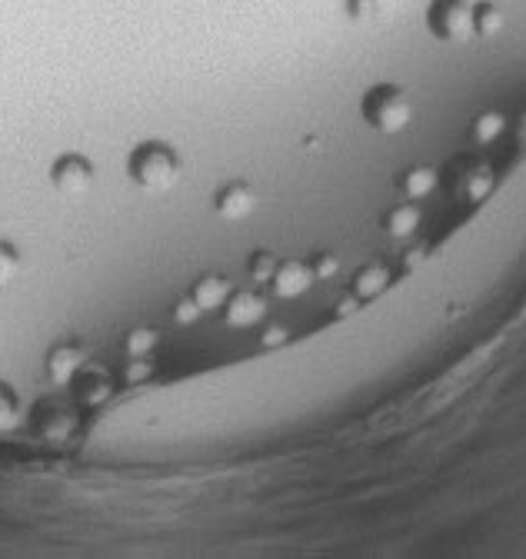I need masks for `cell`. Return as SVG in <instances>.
<instances>
[{"instance_id": "6da1fadb", "label": "cell", "mask_w": 526, "mask_h": 559, "mask_svg": "<svg viewBox=\"0 0 526 559\" xmlns=\"http://www.w3.org/2000/svg\"><path fill=\"white\" fill-rule=\"evenodd\" d=\"M127 177L134 180L144 193H167L183 177V157L167 140H141L127 154Z\"/></svg>"}, {"instance_id": "7a4b0ae2", "label": "cell", "mask_w": 526, "mask_h": 559, "mask_svg": "<svg viewBox=\"0 0 526 559\" xmlns=\"http://www.w3.org/2000/svg\"><path fill=\"white\" fill-rule=\"evenodd\" d=\"M360 117L370 130H376L383 136H397L414 120L410 94L401 84H373L360 97Z\"/></svg>"}, {"instance_id": "3957f363", "label": "cell", "mask_w": 526, "mask_h": 559, "mask_svg": "<svg viewBox=\"0 0 526 559\" xmlns=\"http://www.w3.org/2000/svg\"><path fill=\"white\" fill-rule=\"evenodd\" d=\"M50 187L60 193V197H84L91 187H94V180H97V167H94V160L87 157V154H81V151H68V154H57L53 160H50Z\"/></svg>"}, {"instance_id": "277c9868", "label": "cell", "mask_w": 526, "mask_h": 559, "mask_svg": "<svg viewBox=\"0 0 526 559\" xmlns=\"http://www.w3.org/2000/svg\"><path fill=\"white\" fill-rule=\"evenodd\" d=\"M87 364H91V349H87V343L77 340V336H63V340H57V343L47 349V360H44L47 380H50L53 386H71V383L87 370Z\"/></svg>"}, {"instance_id": "5b68a950", "label": "cell", "mask_w": 526, "mask_h": 559, "mask_svg": "<svg viewBox=\"0 0 526 559\" xmlns=\"http://www.w3.org/2000/svg\"><path fill=\"white\" fill-rule=\"evenodd\" d=\"M256 206V193L247 180H230L224 187H217L214 193V214L220 217V224L237 227L240 221H247Z\"/></svg>"}, {"instance_id": "8992f818", "label": "cell", "mask_w": 526, "mask_h": 559, "mask_svg": "<svg viewBox=\"0 0 526 559\" xmlns=\"http://www.w3.org/2000/svg\"><path fill=\"white\" fill-rule=\"evenodd\" d=\"M267 287H271V294L277 300H297V297H303L313 287V270L300 257H280V263H277V270H274Z\"/></svg>"}, {"instance_id": "52a82bcc", "label": "cell", "mask_w": 526, "mask_h": 559, "mask_svg": "<svg viewBox=\"0 0 526 559\" xmlns=\"http://www.w3.org/2000/svg\"><path fill=\"white\" fill-rule=\"evenodd\" d=\"M420 224H423V210L414 200H397L380 214V230L393 240H404V237L417 234Z\"/></svg>"}, {"instance_id": "ba28073f", "label": "cell", "mask_w": 526, "mask_h": 559, "mask_svg": "<svg viewBox=\"0 0 526 559\" xmlns=\"http://www.w3.org/2000/svg\"><path fill=\"white\" fill-rule=\"evenodd\" d=\"M393 187L401 190V197H404V200L420 203V200H427V197L440 187V174H437L430 164H414V167H407V170H401V174H397V180H393Z\"/></svg>"}, {"instance_id": "9c48e42d", "label": "cell", "mask_w": 526, "mask_h": 559, "mask_svg": "<svg viewBox=\"0 0 526 559\" xmlns=\"http://www.w3.org/2000/svg\"><path fill=\"white\" fill-rule=\"evenodd\" d=\"M503 130H506V117L497 114V110H483V114H477L470 120L467 136H470V144H477V147H490L503 136Z\"/></svg>"}, {"instance_id": "30bf717a", "label": "cell", "mask_w": 526, "mask_h": 559, "mask_svg": "<svg viewBox=\"0 0 526 559\" xmlns=\"http://www.w3.org/2000/svg\"><path fill=\"white\" fill-rule=\"evenodd\" d=\"M386 284H390V273H386L383 266H363V270H357V276H354L350 294H354L357 300H373Z\"/></svg>"}, {"instance_id": "8fae6325", "label": "cell", "mask_w": 526, "mask_h": 559, "mask_svg": "<svg viewBox=\"0 0 526 559\" xmlns=\"http://www.w3.org/2000/svg\"><path fill=\"white\" fill-rule=\"evenodd\" d=\"M21 266H24L21 247L14 240H8V237H0V287H8L11 280H17Z\"/></svg>"}, {"instance_id": "7c38bea8", "label": "cell", "mask_w": 526, "mask_h": 559, "mask_svg": "<svg viewBox=\"0 0 526 559\" xmlns=\"http://www.w3.org/2000/svg\"><path fill=\"white\" fill-rule=\"evenodd\" d=\"M17 413H21V393L8 380H0V430H11L17 424Z\"/></svg>"}, {"instance_id": "4fadbf2b", "label": "cell", "mask_w": 526, "mask_h": 559, "mask_svg": "<svg viewBox=\"0 0 526 559\" xmlns=\"http://www.w3.org/2000/svg\"><path fill=\"white\" fill-rule=\"evenodd\" d=\"M310 270H313V280H334L340 273V257L331 253V250H320V253H310Z\"/></svg>"}]
</instances>
